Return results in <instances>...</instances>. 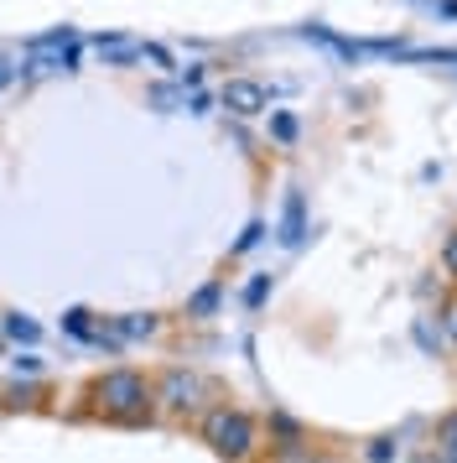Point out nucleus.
I'll list each match as a JSON object with an SVG mask.
<instances>
[{
    "mask_svg": "<svg viewBox=\"0 0 457 463\" xmlns=\"http://www.w3.org/2000/svg\"><path fill=\"white\" fill-rule=\"evenodd\" d=\"M89 401H94V411H99L104 421H120V427H151V421H156L151 380H145L141 370H130V364H115V370L94 375Z\"/></svg>",
    "mask_w": 457,
    "mask_h": 463,
    "instance_id": "obj_1",
    "label": "nucleus"
},
{
    "mask_svg": "<svg viewBox=\"0 0 457 463\" xmlns=\"http://www.w3.org/2000/svg\"><path fill=\"white\" fill-rule=\"evenodd\" d=\"M198 432L224 463H255V453H260V421L249 417L245 406H228V401L208 406Z\"/></svg>",
    "mask_w": 457,
    "mask_h": 463,
    "instance_id": "obj_2",
    "label": "nucleus"
},
{
    "mask_svg": "<svg viewBox=\"0 0 457 463\" xmlns=\"http://www.w3.org/2000/svg\"><path fill=\"white\" fill-rule=\"evenodd\" d=\"M151 401H156V411L172 421H187V417H198L203 411V401H208V385L198 370H187V364H166L162 375L151 380Z\"/></svg>",
    "mask_w": 457,
    "mask_h": 463,
    "instance_id": "obj_3",
    "label": "nucleus"
},
{
    "mask_svg": "<svg viewBox=\"0 0 457 463\" xmlns=\"http://www.w3.org/2000/svg\"><path fill=\"white\" fill-rule=\"evenodd\" d=\"M219 105H224L228 115L249 120V115H260V109L270 105V89L260 84V79H228V84L219 89Z\"/></svg>",
    "mask_w": 457,
    "mask_h": 463,
    "instance_id": "obj_4",
    "label": "nucleus"
},
{
    "mask_svg": "<svg viewBox=\"0 0 457 463\" xmlns=\"http://www.w3.org/2000/svg\"><path fill=\"white\" fill-rule=\"evenodd\" d=\"M432 448H436V453H442L447 463H457V406L436 417V427H432Z\"/></svg>",
    "mask_w": 457,
    "mask_h": 463,
    "instance_id": "obj_5",
    "label": "nucleus"
},
{
    "mask_svg": "<svg viewBox=\"0 0 457 463\" xmlns=\"http://www.w3.org/2000/svg\"><path fill=\"white\" fill-rule=\"evenodd\" d=\"M156 328H162V323H156V313H130V317H120V323H115L120 344H130V338H151Z\"/></svg>",
    "mask_w": 457,
    "mask_h": 463,
    "instance_id": "obj_6",
    "label": "nucleus"
},
{
    "mask_svg": "<svg viewBox=\"0 0 457 463\" xmlns=\"http://www.w3.org/2000/svg\"><path fill=\"white\" fill-rule=\"evenodd\" d=\"M219 302H224V287H219V281H208L203 292L187 297V317H213V313H219Z\"/></svg>",
    "mask_w": 457,
    "mask_h": 463,
    "instance_id": "obj_7",
    "label": "nucleus"
},
{
    "mask_svg": "<svg viewBox=\"0 0 457 463\" xmlns=\"http://www.w3.org/2000/svg\"><path fill=\"white\" fill-rule=\"evenodd\" d=\"M411 338H415V349H421V354H442V349H447V338H442V328H432V317H415Z\"/></svg>",
    "mask_w": 457,
    "mask_h": 463,
    "instance_id": "obj_8",
    "label": "nucleus"
},
{
    "mask_svg": "<svg viewBox=\"0 0 457 463\" xmlns=\"http://www.w3.org/2000/svg\"><path fill=\"white\" fill-rule=\"evenodd\" d=\"M395 458H400V442L395 438H374L364 448V463H395Z\"/></svg>",
    "mask_w": 457,
    "mask_h": 463,
    "instance_id": "obj_9",
    "label": "nucleus"
},
{
    "mask_svg": "<svg viewBox=\"0 0 457 463\" xmlns=\"http://www.w3.org/2000/svg\"><path fill=\"white\" fill-rule=\"evenodd\" d=\"M281 240H286V245L302 240V198H296V193L286 198V234H281Z\"/></svg>",
    "mask_w": 457,
    "mask_h": 463,
    "instance_id": "obj_10",
    "label": "nucleus"
},
{
    "mask_svg": "<svg viewBox=\"0 0 457 463\" xmlns=\"http://www.w3.org/2000/svg\"><path fill=\"white\" fill-rule=\"evenodd\" d=\"M5 334L21 338V344H37V323H32V317H21V313H11V317H5Z\"/></svg>",
    "mask_w": 457,
    "mask_h": 463,
    "instance_id": "obj_11",
    "label": "nucleus"
},
{
    "mask_svg": "<svg viewBox=\"0 0 457 463\" xmlns=\"http://www.w3.org/2000/svg\"><path fill=\"white\" fill-rule=\"evenodd\" d=\"M436 260H442V271L457 281V224L447 230V240H442V250H436Z\"/></svg>",
    "mask_w": 457,
    "mask_h": 463,
    "instance_id": "obj_12",
    "label": "nucleus"
},
{
    "mask_svg": "<svg viewBox=\"0 0 457 463\" xmlns=\"http://www.w3.org/2000/svg\"><path fill=\"white\" fill-rule=\"evenodd\" d=\"M436 328H442V338H447V349H457V302H447V307L436 313Z\"/></svg>",
    "mask_w": 457,
    "mask_h": 463,
    "instance_id": "obj_13",
    "label": "nucleus"
},
{
    "mask_svg": "<svg viewBox=\"0 0 457 463\" xmlns=\"http://www.w3.org/2000/svg\"><path fill=\"white\" fill-rule=\"evenodd\" d=\"M270 136H275L281 146H291V141H296V120H291V115H270Z\"/></svg>",
    "mask_w": 457,
    "mask_h": 463,
    "instance_id": "obj_14",
    "label": "nucleus"
},
{
    "mask_svg": "<svg viewBox=\"0 0 457 463\" xmlns=\"http://www.w3.org/2000/svg\"><path fill=\"white\" fill-rule=\"evenodd\" d=\"M62 328H68V334H79V338H94V328H89V313H83V307H73V313L62 317Z\"/></svg>",
    "mask_w": 457,
    "mask_h": 463,
    "instance_id": "obj_15",
    "label": "nucleus"
},
{
    "mask_svg": "<svg viewBox=\"0 0 457 463\" xmlns=\"http://www.w3.org/2000/svg\"><path fill=\"white\" fill-rule=\"evenodd\" d=\"M37 370H42L37 354H21V359H16V375H37Z\"/></svg>",
    "mask_w": 457,
    "mask_h": 463,
    "instance_id": "obj_16",
    "label": "nucleus"
},
{
    "mask_svg": "<svg viewBox=\"0 0 457 463\" xmlns=\"http://www.w3.org/2000/svg\"><path fill=\"white\" fill-rule=\"evenodd\" d=\"M11 84V63H0V89Z\"/></svg>",
    "mask_w": 457,
    "mask_h": 463,
    "instance_id": "obj_17",
    "label": "nucleus"
},
{
    "mask_svg": "<svg viewBox=\"0 0 457 463\" xmlns=\"http://www.w3.org/2000/svg\"><path fill=\"white\" fill-rule=\"evenodd\" d=\"M317 463H343V458H317Z\"/></svg>",
    "mask_w": 457,
    "mask_h": 463,
    "instance_id": "obj_18",
    "label": "nucleus"
}]
</instances>
